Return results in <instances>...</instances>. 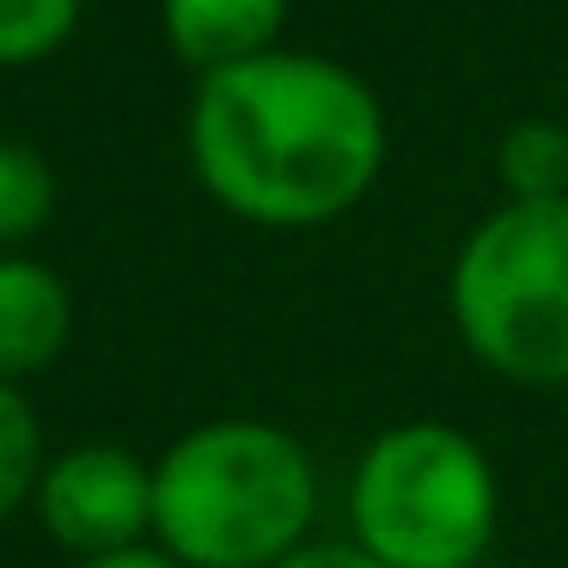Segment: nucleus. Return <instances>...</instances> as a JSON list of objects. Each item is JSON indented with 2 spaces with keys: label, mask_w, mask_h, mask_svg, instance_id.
Masks as SVG:
<instances>
[{
  "label": "nucleus",
  "mask_w": 568,
  "mask_h": 568,
  "mask_svg": "<svg viewBox=\"0 0 568 568\" xmlns=\"http://www.w3.org/2000/svg\"><path fill=\"white\" fill-rule=\"evenodd\" d=\"M495 178H501L507 202L568 196V129L556 116H519L495 148Z\"/></svg>",
  "instance_id": "8"
},
{
  "label": "nucleus",
  "mask_w": 568,
  "mask_h": 568,
  "mask_svg": "<svg viewBox=\"0 0 568 568\" xmlns=\"http://www.w3.org/2000/svg\"><path fill=\"white\" fill-rule=\"evenodd\" d=\"M501 531V477L477 434L397 422L348 470V544L385 568H477Z\"/></svg>",
  "instance_id": "3"
},
{
  "label": "nucleus",
  "mask_w": 568,
  "mask_h": 568,
  "mask_svg": "<svg viewBox=\"0 0 568 568\" xmlns=\"http://www.w3.org/2000/svg\"><path fill=\"white\" fill-rule=\"evenodd\" d=\"M453 331L495 379L568 385V196L501 202L446 275Z\"/></svg>",
  "instance_id": "4"
},
{
  "label": "nucleus",
  "mask_w": 568,
  "mask_h": 568,
  "mask_svg": "<svg viewBox=\"0 0 568 568\" xmlns=\"http://www.w3.org/2000/svg\"><path fill=\"white\" fill-rule=\"evenodd\" d=\"M275 568H385V562H373L361 544H348V538H331V544H300L294 556H282Z\"/></svg>",
  "instance_id": "12"
},
{
  "label": "nucleus",
  "mask_w": 568,
  "mask_h": 568,
  "mask_svg": "<svg viewBox=\"0 0 568 568\" xmlns=\"http://www.w3.org/2000/svg\"><path fill=\"white\" fill-rule=\"evenodd\" d=\"M190 160L239 221L324 226L379 178L385 111L348 68L270 50L202 80Z\"/></svg>",
  "instance_id": "1"
},
{
  "label": "nucleus",
  "mask_w": 568,
  "mask_h": 568,
  "mask_svg": "<svg viewBox=\"0 0 568 568\" xmlns=\"http://www.w3.org/2000/svg\"><path fill=\"white\" fill-rule=\"evenodd\" d=\"M80 0H0V62H38L74 31Z\"/></svg>",
  "instance_id": "11"
},
{
  "label": "nucleus",
  "mask_w": 568,
  "mask_h": 568,
  "mask_svg": "<svg viewBox=\"0 0 568 568\" xmlns=\"http://www.w3.org/2000/svg\"><path fill=\"white\" fill-rule=\"evenodd\" d=\"M43 477V434L19 385L0 379V519H13L19 507L38 495Z\"/></svg>",
  "instance_id": "9"
},
{
  "label": "nucleus",
  "mask_w": 568,
  "mask_h": 568,
  "mask_svg": "<svg viewBox=\"0 0 568 568\" xmlns=\"http://www.w3.org/2000/svg\"><path fill=\"white\" fill-rule=\"evenodd\" d=\"M318 519V465L287 428L221 416L153 465V538L184 568H275Z\"/></svg>",
  "instance_id": "2"
},
{
  "label": "nucleus",
  "mask_w": 568,
  "mask_h": 568,
  "mask_svg": "<svg viewBox=\"0 0 568 568\" xmlns=\"http://www.w3.org/2000/svg\"><path fill=\"white\" fill-rule=\"evenodd\" d=\"M38 519L62 550L80 562L111 550H135L153 531V465H141L129 446H68L38 477Z\"/></svg>",
  "instance_id": "5"
},
{
  "label": "nucleus",
  "mask_w": 568,
  "mask_h": 568,
  "mask_svg": "<svg viewBox=\"0 0 568 568\" xmlns=\"http://www.w3.org/2000/svg\"><path fill=\"white\" fill-rule=\"evenodd\" d=\"M50 209H55V178L43 165V153L0 141V245L31 239L50 221Z\"/></svg>",
  "instance_id": "10"
},
{
  "label": "nucleus",
  "mask_w": 568,
  "mask_h": 568,
  "mask_svg": "<svg viewBox=\"0 0 568 568\" xmlns=\"http://www.w3.org/2000/svg\"><path fill=\"white\" fill-rule=\"evenodd\" d=\"M80 568H184L178 556H165L160 544H135V550H111V556H92V562H80Z\"/></svg>",
  "instance_id": "13"
},
{
  "label": "nucleus",
  "mask_w": 568,
  "mask_h": 568,
  "mask_svg": "<svg viewBox=\"0 0 568 568\" xmlns=\"http://www.w3.org/2000/svg\"><path fill=\"white\" fill-rule=\"evenodd\" d=\"M282 19H287V0H165L172 50L184 62L209 68V74L251 62V55H270Z\"/></svg>",
  "instance_id": "7"
},
{
  "label": "nucleus",
  "mask_w": 568,
  "mask_h": 568,
  "mask_svg": "<svg viewBox=\"0 0 568 568\" xmlns=\"http://www.w3.org/2000/svg\"><path fill=\"white\" fill-rule=\"evenodd\" d=\"M74 300L62 275L31 257H0V379L19 385L26 373H43L68 348Z\"/></svg>",
  "instance_id": "6"
}]
</instances>
